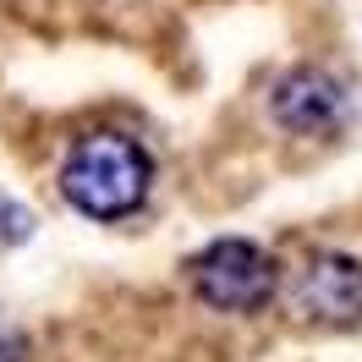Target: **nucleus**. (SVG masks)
<instances>
[{
    "label": "nucleus",
    "mask_w": 362,
    "mask_h": 362,
    "mask_svg": "<svg viewBox=\"0 0 362 362\" xmlns=\"http://www.w3.org/2000/svg\"><path fill=\"white\" fill-rule=\"evenodd\" d=\"M28 230H33V214L23 204H11L6 192H0V242H23Z\"/></svg>",
    "instance_id": "39448f33"
},
{
    "label": "nucleus",
    "mask_w": 362,
    "mask_h": 362,
    "mask_svg": "<svg viewBox=\"0 0 362 362\" xmlns=\"http://www.w3.org/2000/svg\"><path fill=\"white\" fill-rule=\"evenodd\" d=\"M291 308L313 324H357L362 318V258L313 252L291 286Z\"/></svg>",
    "instance_id": "7ed1b4c3"
},
{
    "label": "nucleus",
    "mask_w": 362,
    "mask_h": 362,
    "mask_svg": "<svg viewBox=\"0 0 362 362\" xmlns=\"http://www.w3.org/2000/svg\"><path fill=\"white\" fill-rule=\"evenodd\" d=\"M154 187V159L121 127L83 132L61 159V198L88 220H127Z\"/></svg>",
    "instance_id": "f257e3e1"
},
{
    "label": "nucleus",
    "mask_w": 362,
    "mask_h": 362,
    "mask_svg": "<svg viewBox=\"0 0 362 362\" xmlns=\"http://www.w3.org/2000/svg\"><path fill=\"white\" fill-rule=\"evenodd\" d=\"M340 110H346V88L318 66L286 71L280 88H274V121L291 127V132H329Z\"/></svg>",
    "instance_id": "20e7f679"
},
{
    "label": "nucleus",
    "mask_w": 362,
    "mask_h": 362,
    "mask_svg": "<svg viewBox=\"0 0 362 362\" xmlns=\"http://www.w3.org/2000/svg\"><path fill=\"white\" fill-rule=\"evenodd\" d=\"M192 291L214 313H258L280 291V258L247 236H220L204 252H192Z\"/></svg>",
    "instance_id": "f03ea898"
}]
</instances>
